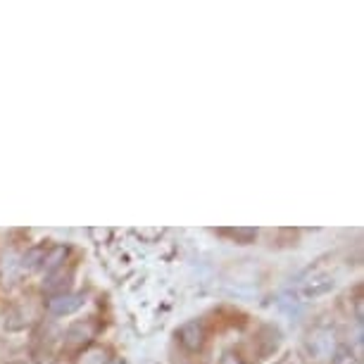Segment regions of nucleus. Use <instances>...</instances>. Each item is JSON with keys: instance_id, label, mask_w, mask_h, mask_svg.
Returning a JSON list of instances; mask_svg holds the SVG:
<instances>
[{"instance_id": "12", "label": "nucleus", "mask_w": 364, "mask_h": 364, "mask_svg": "<svg viewBox=\"0 0 364 364\" xmlns=\"http://www.w3.org/2000/svg\"><path fill=\"white\" fill-rule=\"evenodd\" d=\"M109 360H112L109 350L105 346H98V343H93L77 355V364H107Z\"/></svg>"}, {"instance_id": "18", "label": "nucleus", "mask_w": 364, "mask_h": 364, "mask_svg": "<svg viewBox=\"0 0 364 364\" xmlns=\"http://www.w3.org/2000/svg\"><path fill=\"white\" fill-rule=\"evenodd\" d=\"M107 364H129V362L124 360V357H112V360H109Z\"/></svg>"}, {"instance_id": "16", "label": "nucleus", "mask_w": 364, "mask_h": 364, "mask_svg": "<svg viewBox=\"0 0 364 364\" xmlns=\"http://www.w3.org/2000/svg\"><path fill=\"white\" fill-rule=\"evenodd\" d=\"M112 229H88V236L93 238V243H98V245H102V243H109V238H112Z\"/></svg>"}, {"instance_id": "11", "label": "nucleus", "mask_w": 364, "mask_h": 364, "mask_svg": "<svg viewBox=\"0 0 364 364\" xmlns=\"http://www.w3.org/2000/svg\"><path fill=\"white\" fill-rule=\"evenodd\" d=\"M67 259H70V248H67V245H50V250H48V255L43 259V267H41L43 279L48 277V274H53L55 269H60Z\"/></svg>"}, {"instance_id": "3", "label": "nucleus", "mask_w": 364, "mask_h": 364, "mask_svg": "<svg viewBox=\"0 0 364 364\" xmlns=\"http://www.w3.org/2000/svg\"><path fill=\"white\" fill-rule=\"evenodd\" d=\"M88 302V293L86 291H67V293H60V295H48L43 307L50 317H72L77 314L79 310H84Z\"/></svg>"}, {"instance_id": "14", "label": "nucleus", "mask_w": 364, "mask_h": 364, "mask_svg": "<svg viewBox=\"0 0 364 364\" xmlns=\"http://www.w3.org/2000/svg\"><path fill=\"white\" fill-rule=\"evenodd\" d=\"M134 233L141 240H146V243H157L164 236V229H136Z\"/></svg>"}, {"instance_id": "2", "label": "nucleus", "mask_w": 364, "mask_h": 364, "mask_svg": "<svg viewBox=\"0 0 364 364\" xmlns=\"http://www.w3.org/2000/svg\"><path fill=\"white\" fill-rule=\"evenodd\" d=\"M174 338L178 343V348H181L186 355H200L205 350V346H208V341H210L208 324L198 317L188 319L174 331Z\"/></svg>"}, {"instance_id": "13", "label": "nucleus", "mask_w": 364, "mask_h": 364, "mask_svg": "<svg viewBox=\"0 0 364 364\" xmlns=\"http://www.w3.org/2000/svg\"><path fill=\"white\" fill-rule=\"evenodd\" d=\"M331 364H362L360 360V353L350 346V343H336L333 350H331Z\"/></svg>"}, {"instance_id": "19", "label": "nucleus", "mask_w": 364, "mask_h": 364, "mask_svg": "<svg viewBox=\"0 0 364 364\" xmlns=\"http://www.w3.org/2000/svg\"><path fill=\"white\" fill-rule=\"evenodd\" d=\"M8 364H26V362H8Z\"/></svg>"}, {"instance_id": "4", "label": "nucleus", "mask_w": 364, "mask_h": 364, "mask_svg": "<svg viewBox=\"0 0 364 364\" xmlns=\"http://www.w3.org/2000/svg\"><path fill=\"white\" fill-rule=\"evenodd\" d=\"M33 321H36V312H33L31 302H26V300H15V302H10V307H8V310H5V314H3V326H5V331H12V333L24 331V328L33 326Z\"/></svg>"}, {"instance_id": "7", "label": "nucleus", "mask_w": 364, "mask_h": 364, "mask_svg": "<svg viewBox=\"0 0 364 364\" xmlns=\"http://www.w3.org/2000/svg\"><path fill=\"white\" fill-rule=\"evenodd\" d=\"M281 343H284V333H281L279 326H274V324H262L259 326V331L255 333V350L262 360L277 355Z\"/></svg>"}, {"instance_id": "1", "label": "nucleus", "mask_w": 364, "mask_h": 364, "mask_svg": "<svg viewBox=\"0 0 364 364\" xmlns=\"http://www.w3.org/2000/svg\"><path fill=\"white\" fill-rule=\"evenodd\" d=\"M102 331V321L98 317H86L72 321L70 326L63 331V350L65 353L79 355L81 350H86L88 346H93L95 338Z\"/></svg>"}, {"instance_id": "10", "label": "nucleus", "mask_w": 364, "mask_h": 364, "mask_svg": "<svg viewBox=\"0 0 364 364\" xmlns=\"http://www.w3.org/2000/svg\"><path fill=\"white\" fill-rule=\"evenodd\" d=\"M48 250H50V245H48V243L31 245V248L22 255V259H19V269H22L24 274L41 272V267H43V259L48 255Z\"/></svg>"}, {"instance_id": "9", "label": "nucleus", "mask_w": 364, "mask_h": 364, "mask_svg": "<svg viewBox=\"0 0 364 364\" xmlns=\"http://www.w3.org/2000/svg\"><path fill=\"white\" fill-rule=\"evenodd\" d=\"M215 236H222L233 245H252L259 231L252 229V226H231V229H215Z\"/></svg>"}, {"instance_id": "6", "label": "nucleus", "mask_w": 364, "mask_h": 364, "mask_svg": "<svg viewBox=\"0 0 364 364\" xmlns=\"http://www.w3.org/2000/svg\"><path fill=\"white\" fill-rule=\"evenodd\" d=\"M74 277H77V262H74V259H67L60 269H55L53 274H48V277L43 279V291L48 295L67 293L72 288Z\"/></svg>"}, {"instance_id": "8", "label": "nucleus", "mask_w": 364, "mask_h": 364, "mask_svg": "<svg viewBox=\"0 0 364 364\" xmlns=\"http://www.w3.org/2000/svg\"><path fill=\"white\" fill-rule=\"evenodd\" d=\"M336 288V279L331 274H312L310 279H305L298 288L300 298L305 300H314V298H321V295H328Z\"/></svg>"}, {"instance_id": "17", "label": "nucleus", "mask_w": 364, "mask_h": 364, "mask_svg": "<svg viewBox=\"0 0 364 364\" xmlns=\"http://www.w3.org/2000/svg\"><path fill=\"white\" fill-rule=\"evenodd\" d=\"M293 357H295V355H286L284 360H279L277 364H295V360H293Z\"/></svg>"}, {"instance_id": "5", "label": "nucleus", "mask_w": 364, "mask_h": 364, "mask_svg": "<svg viewBox=\"0 0 364 364\" xmlns=\"http://www.w3.org/2000/svg\"><path fill=\"white\" fill-rule=\"evenodd\" d=\"M336 346L333 331L328 326H314L305 338V353L312 357V360H321V357H328Z\"/></svg>"}, {"instance_id": "15", "label": "nucleus", "mask_w": 364, "mask_h": 364, "mask_svg": "<svg viewBox=\"0 0 364 364\" xmlns=\"http://www.w3.org/2000/svg\"><path fill=\"white\" fill-rule=\"evenodd\" d=\"M219 364H248V362H245V357L240 355L238 350L229 348V350H224L222 357H219Z\"/></svg>"}]
</instances>
